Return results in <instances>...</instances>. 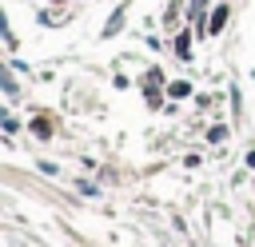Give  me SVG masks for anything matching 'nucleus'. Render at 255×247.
I'll use <instances>...</instances> for the list:
<instances>
[{
	"label": "nucleus",
	"instance_id": "obj_1",
	"mask_svg": "<svg viewBox=\"0 0 255 247\" xmlns=\"http://www.w3.org/2000/svg\"><path fill=\"white\" fill-rule=\"evenodd\" d=\"M60 4H72V0H60Z\"/></svg>",
	"mask_w": 255,
	"mask_h": 247
}]
</instances>
